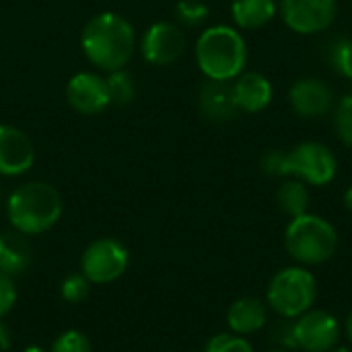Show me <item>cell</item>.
<instances>
[{"label": "cell", "instance_id": "cell-6", "mask_svg": "<svg viewBox=\"0 0 352 352\" xmlns=\"http://www.w3.org/2000/svg\"><path fill=\"white\" fill-rule=\"evenodd\" d=\"M130 266L128 248L113 237H99L91 241L80 256V272L91 285H109L124 276Z\"/></svg>", "mask_w": 352, "mask_h": 352}, {"label": "cell", "instance_id": "cell-18", "mask_svg": "<svg viewBox=\"0 0 352 352\" xmlns=\"http://www.w3.org/2000/svg\"><path fill=\"white\" fill-rule=\"evenodd\" d=\"M278 12L276 0H233L231 16L239 29H260Z\"/></svg>", "mask_w": 352, "mask_h": 352}, {"label": "cell", "instance_id": "cell-21", "mask_svg": "<svg viewBox=\"0 0 352 352\" xmlns=\"http://www.w3.org/2000/svg\"><path fill=\"white\" fill-rule=\"evenodd\" d=\"M328 62L330 66L344 78L352 80V39L336 37L328 45Z\"/></svg>", "mask_w": 352, "mask_h": 352}, {"label": "cell", "instance_id": "cell-4", "mask_svg": "<svg viewBox=\"0 0 352 352\" xmlns=\"http://www.w3.org/2000/svg\"><path fill=\"white\" fill-rule=\"evenodd\" d=\"M285 248L295 262L318 266L334 258L338 250V231L326 219L305 212L291 219L285 231Z\"/></svg>", "mask_w": 352, "mask_h": 352}, {"label": "cell", "instance_id": "cell-9", "mask_svg": "<svg viewBox=\"0 0 352 352\" xmlns=\"http://www.w3.org/2000/svg\"><path fill=\"white\" fill-rule=\"evenodd\" d=\"M186 35L177 23L157 21L140 37V54L151 66H171L186 52Z\"/></svg>", "mask_w": 352, "mask_h": 352}, {"label": "cell", "instance_id": "cell-11", "mask_svg": "<svg viewBox=\"0 0 352 352\" xmlns=\"http://www.w3.org/2000/svg\"><path fill=\"white\" fill-rule=\"evenodd\" d=\"M66 101L80 116H99L111 105L105 76L91 70L72 74L66 82Z\"/></svg>", "mask_w": 352, "mask_h": 352}, {"label": "cell", "instance_id": "cell-5", "mask_svg": "<svg viewBox=\"0 0 352 352\" xmlns=\"http://www.w3.org/2000/svg\"><path fill=\"white\" fill-rule=\"evenodd\" d=\"M318 299V280L305 266H289L276 272L266 291L268 307L278 318L297 320L314 307Z\"/></svg>", "mask_w": 352, "mask_h": 352}, {"label": "cell", "instance_id": "cell-7", "mask_svg": "<svg viewBox=\"0 0 352 352\" xmlns=\"http://www.w3.org/2000/svg\"><path fill=\"white\" fill-rule=\"evenodd\" d=\"M338 173L334 151L322 142L305 140L289 151V177H297L307 186H328Z\"/></svg>", "mask_w": 352, "mask_h": 352}, {"label": "cell", "instance_id": "cell-8", "mask_svg": "<svg viewBox=\"0 0 352 352\" xmlns=\"http://www.w3.org/2000/svg\"><path fill=\"white\" fill-rule=\"evenodd\" d=\"M285 25L299 35H316L330 29L338 14L336 0H278Z\"/></svg>", "mask_w": 352, "mask_h": 352}, {"label": "cell", "instance_id": "cell-34", "mask_svg": "<svg viewBox=\"0 0 352 352\" xmlns=\"http://www.w3.org/2000/svg\"><path fill=\"white\" fill-rule=\"evenodd\" d=\"M328 352H352V349H349V346H334L332 351Z\"/></svg>", "mask_w": 352, "mask_h": 352}, {"label": "cell", "instance_id": "cell-27", "mask_svg": "<svg viewBox=\"0 0 352 352\" xmlns=\"http://www.w3.org/2000/svg\"><path fill=\"white\" fill-rule=\"evenodd\" d=\"M50 352H93V346L80 330H66L52 342Z\"/></svg>", "mask_w": 352, "mask_h": 352}, {"label": "cell", "instance_id": "cell-3", "mask_svg": "<svg viewBox=\"0 0 352 352\" xmlns=\"http://www.w3.org/2000/svg\"><path fill=\"white\" fill-rule=\"evenodd\" d=\"M196 64L208 80H235L248 64V43L231 25L206 27L196 41Z\"/></svg>", "mask_w": 352, "mask_h": 352}, {"label": "cell", "instance_id": "cell-35", "mask_svg": "<svg viewBox=\"0 0 352 352\" xmlns=\"http://www.w3.org/2000/svg\"><path fill=\"white\" fill-rule=\"evenodd\" d=\"M268 352H291V351H285V349H272V351Z\"/></svg>", "mask_w": 352, "mask_h": 352}, {"label": "cell", "instance_id": "cell-15", "mask_svg": "<svg viewBox=\"0 0 352 352\" xmlns=\"http://www.w3.org/2000/svg\"><path fill=\"white\" fill-rule=\"evenodd\" d=\"M233 95L239 111L245 113H260L264 111L274 97L272 82L262 72H241L233 80Z\"/></svg>", "mask_w": 352, "mask_h": 352}, {"label": "cell", "instance_id": "cell-33", "mask_svg": "<svg viewBox=\"0 0 352 352\" xmlns=\"http://www.w3.org/2000/svg\"><path fill=\"white\" fill-rule=\"evenodd\" d=\"M23 352H50L47 349H43V346H37V344H33V346H27Z\"/></svg>", "mask_w": 352, "mask_h": 352}, {"label": "cell", "instance_id": "cell-12", "mask_svg": "<svg viewBox=\"0 0 352 352\" xmlns=\"http://www.w3.org/2000/svg\"><path fill=\"white\" fill-rule=\"evenodd\" d=\"M35 144L27 132L12 124H0V175H25L35 165Z\"/></svg>", "mask_w": 352, "mask_h": 352}, {"label": "cell", "instance_id": "cell-1", "mask_svg": "<svg viewBox=\"0 0 352 352\" xmlns=\"http://www.w3.org/2000/svg\"><path fill=\"white\" fill-rule=\"evenodd\" d=\"M85 58L101 72L122 70L136 52V29L120 12L103 10L93 14L80 33Z\"/></svg>", "mask_w": 352, "mask_h": 352}, {"label": "cell", "instance_id": "cell-28", "mask_svg": "<svg viewBox=\"0 0 352 352\" xmlns=\"http://www.w3.org/2000/svg\"><path fill=\"white\" fill-rule=\"evenodd\" d=\"M260 169L268 177H289V151L283 148L268 151L260 161Z\"/></svg>", "mask_w": 352, "mask_h": 352}, {"label": "cell", "instance_id": "cell-19", "mask_svg": "<svg viewBox=\"0 0 352 352\" xmlns=\"http://www.w3.org/2000/svg\"><path fill=\"white\" fill-rule=\"evenodd\" d=\"M309 202H311V198H309L307 184L297 177L285 179L276 192V204H278L280 212L287 214L289 219H297V217L305 214L309 210Z\"/></svg>", "mask_w": 352, "mask_h": 352}, {"label": "cell", "instance_id": "cell-22", "mask_svg": "<svg viewBox=\"0 0 352 352\" xmlns=\"http://www.w3.org/2000/svg\"><path fill=\"white\" fill-rule=\"evenodd\" d=\"M173 10H175L177 21H179L182 25H186V27H198V25H202V23L208 19V14H210L208 4L202 2V0H179V2L175 4Z\"/></svg>", "mask_w": 352, "mask_h": 352}, {"label": "cell", "instance_id": "cell-31", "mask_svg": "<svg viewBox=\"0 0 352 352\" xmlns=\"http://www.w3.org/2000/svg\"><path fill=\"white\" fill-rule=\"evenodd\" d=\"M344 330H346V338L352 342V311L349 314L346 322H344Z\"/></svg>", "mask_w": 352, "mask_h": 352}, {"label": "cell", "instance_id": "cell-16", "mask_svg": "<svg viewBox=\"0 0 352 352\" xmlns=\"http://www.w3.org/2000/svg\"><path fill=\"white\" fill-rule=\"evenodd\" d=\"M268 303L256 297H241L227 309V326L233 334L250 336L268 326Z\"/></svg>", "mask_w": 352, "mask_h": 352}, {"label": "cell", "instance_id": "cell-17", "mask_svg": "<svg viewBox=\"0 0 352 352\" xmlns=\"http://www.w3.org/2000/svg\"><path fill=\"white\" fill-rule=\"evenodd\" d=\"M33 254L25 235L16 231H0V272L19 276L31 266Z\"/></svg>", "mask_w": 352, "mask_h": 352}, {"label": "cell", "instance_id": "cell-2", "mask_svg": "<svg viewBox=\"0 0 352 352\" xmlns=\"http://www.w3.org/2000/svg\"><path fill=\"white\" fill-rule=\"evenodd\" d=\"M64 212L60 192L47 182H27L6 198V219L10 227L25 235H41L58 225Z\"/></svg>", "mask_w": 352, "mask_h": 352}, {"label": "cell", "instance_id": "cell-13", "mask_svg": "<svg viewBox=\"0 0 352 352\" xmlns=\"http://www.w3.org/2000/svg\"><path fill=\"white\" fill-rule=\"evenodd\" d=\"M289 103L297 116L305 120H316L330 113V109L334 107V93L322 78L303 76L291 85Z\"/></svg>", "mask_w": 352, "mask_h": 352}, {"label": "cell", "instance_id": "cell-20", "mask_svg": "<svg viewBox=\"0 0 352 352\" xmlns=\"http://www.w3.org/2000/svg\"><path fill=\"white\" fill-rule=\"evenodd\" d=\"M105 80H107V89H109L111 105H130L134 101V97H136V82H134L132 74L126 68L107 72Z\"/></svg>", "mask_w": 352, "mask_h": 352}, {"label": "cell", "instance_id": "cell-29", "mask_svg": "<svg viewBox=\"0 0 352 352\" xmlns=\"http://www.w3.org/2000/svg\"><path fill=\"white\" fill-rule=\"evenodd\" d=\"M16 285H14V278L0 272V320H4L6 314L12 311V307L16 305Z\"/></svg>", "mask_w": 352, "mask_h": 352}, {"label": "cell", "instance_id": "cell-26", "mask_svg": "<svg viewBox=\"0 0 352 352\" xmlns=\"http://www.w3.org/2000/svg\"><path fill=\"white\" fill-rule=\"evenodd\" d=\"M270 342L276 344V349H285V351H299L297 349V338H295V320H287V318H278L272 322L270 326Z\"/></svg>", "mask_w": 352, "mask_h": 352}, {"label": "cell", "instance_id": "cell-10", "mask_svg": "<svg viewBox=\"0 0 352 352\" xmlns=\"http://www.w3.org/2000/svg\"><path fill=\"white\" fill-rule=\"evenodd\" d=\"M338 320L324 309H309L295 320L297 349L305 352H328L338 346L340 340Z\"/></svg>", "mask_w": 352, "mask_h": 352}, {"label": "cell", "instance_id": "cell-32", "mask_svg": "<svg viewBox=\"0 0 352 352\" xmlns=\"http://www.w3.org/2000/svg\"><path fill=\"white\" fill-rule=\"evenodd\" d=\"M344 206H346V210L352 212V186L346 190V194H344Z\"/></svg>", "mask_w": 352, "mask_h": 352}, {"label": "cell", "instance_id": "cell-23", "mask_svg": "<svg viewBox=\"0 0 352 352\" xmlns=\"http://www.w3.org/2000/svg\"><path fill=\"white\" fill-rule=\"evenodd\" d=\"M91 293V280L82 272H72L60 283V297L66 303H80Z\"/></svg>", "mask_w": 352, "mask_h": 352}, {"label": "cell", "instance_id": "cell-30", "mask_svg": "<svg viewBox=\"0 0 352 352\" xmlns=\"http://www.w3.org/2000/svg\"><path fill=\"white\" fill-rule=\"evenodd\" d=\"M12 346V336H10V328L0 320V352H8Z\"/></svg>", "mask_w": 352, "mask_h": 352}, {"label": "cell", "instance_id": "cell-14", "mask_svg": "<svg viewBox=\"0 0 352 352\" xmlns=\"http://www.w3.org/2000/svg\"><path fill=\"white\" fill-rule=\"evenodd\" d=\"M198 105H200L202 116L217 124L231 122L239 113L231 80H208L206 78L204 85L200 87Z\"/></svg>", "mask_w": 352, "mask_h": 352}, {"label": "cell", "instance_id": "cell-25", "mask_svg": "<svg viewBox=\"0 0 352 352\" xmlns=\"http://www.w3.org/2000/svg\"><path fill=\"white\" fill-rule=\"evenodd\" d=\"M334 128L342 144L352 148V93L344 95L334 109Z\"/></svg>", "mask_w": 352, "mask_h": 352}, {"label": "cell", "instance_id": "cell-24", "mask_svg": "<svg viewBox=\"0 0 352 352\" xmlns=\"http://www.w3.org/2000/svg\"><path fill=\"white\" fill-rule=\"evenodd\" d=\"M202 352H256L252 342L239 334H233V332H223V334H217L212 336L204 351Z\"/></svg>", "mask_w": 352, "mask_h": 352}]
</instances>
